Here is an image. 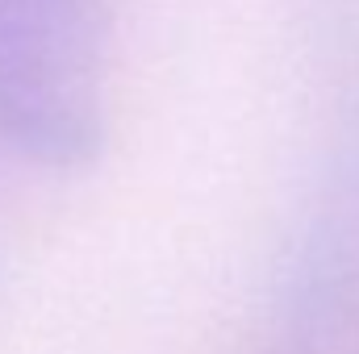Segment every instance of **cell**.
Masks as SVG:
<instances>
[{"instance_id": "cell-1", "label": "cell", "mask_w": 359, "mask_h": 354, "mask_svg": "<svg viewBox=\"0 0 359 354\" xmlns=\"http://www.w3.org/2000/svg\"><path fill=\"white\" fill-rule=\"evenodd\" d=\"M84 0H0V121L46 159H72L92 138Z\"/></svg>"}]
</instances>
